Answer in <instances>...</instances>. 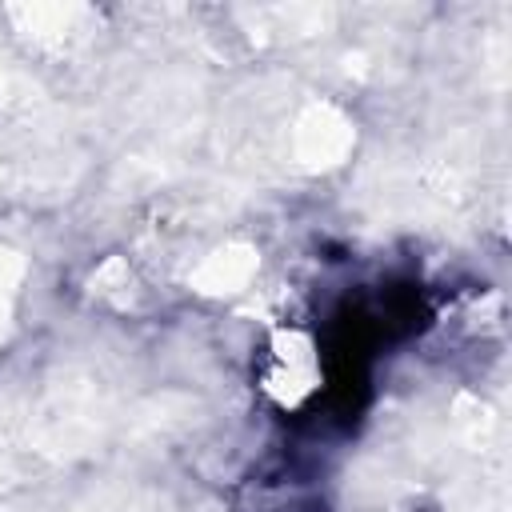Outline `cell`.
Returning a JSON list of instances; mask_svg holds the SVG:
<instances>
[{
  "label": "cell",
  "instance_id": "6da1fadb",
  "mask_svg": "<svg viewBox=\"0 0 512 512\" xmlns=\"http://www.w3.org/2000/svg\"><path fill=\"white\" fill-rule=\"evenodd\" d=\"M320 384V360H316V344L304 332H280L268 344V360H264V388L284 404L296 408L304 404Z\"/></svg>",
  "mask_w": 512,
  "mask_h": 512
}]
</instances>
